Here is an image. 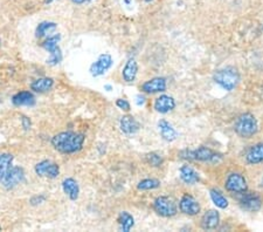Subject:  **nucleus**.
<instances>
[{
  "label": "nucleus",
  "instance_id": "obj_40",
  "mask_svg": "<svg viewBox=\"0 0 263 232\" xmlns=\"http://www.w3.org/2000/svg\"><path fill=\"white\" fill-rule=\"evenodd\" d=\"M0 231H1V225H0Z\"/></svg>",
  "mask_w": 263,
  "mask_h": 232
},
{
  "label": "nucleus",
  "instance_id": "obj_1",
  "mask_svg": "<svg viewBox=\"0 0 263 232\" xmlns=\"http://www.w3.org/2000/svg\"><path fill=\"white\" fill-rule=\"evenodd\" d=\"M86 135L76 132H62L52 137L51 143L55 150L63 155L79 153L83 148Z\"/></svg>",
  "mask_w": 263,
  "mask_h": 232
},
{
  "label": "nucleus",
  "instance_id": "obj_30",
  "mask_svg": "<svg viewBox=\"0 0 263 232\" xmlns=\"http://www.w3.org/2000/svg\"><path fill=\"white\" fill-rule=\"evenodd\" d=\"M116 107L119 108V109L123 111H130V109H131V104H130V102L125 100V99H117Z\"/></svg>",
  "mask_w": 263,
  "mask_h": 232
},
{
  "label": "nucleus",
  "instance_id": "obj_21",
  "mask_svg": "<svg viewBox=\"0 0 263 232\" xmlns=\"http://www.w3.org/2000/svg\"><path fill=\"white\" fill-rule=\"evenodd\" d=\"M12 103L15 107H24V106H34L35 104V97L32 92L29 91H21L18 92L12 97Z\"/></svg>",
  "mask_w": 263,
  "mask_h": 232
},
{
  "label": "nucleus",
  "instance_id": "obj_11",
  "mask_svg": "<svg viewBox=\"0 0 263 232\" xmlns=\"http://www.w3.org/2000/svg\"><path fill=\"white\" fill-rule=\"evenodd\" d=\"M34 171L40 177L54 179L60 175V166L53 161L43 160L41 162L36 163V166H34Z\"/></svg>",
  "mask_w": 263,
  "mask_h": 232
},
{
  "label": "nucleus",
  "instance_id": "obj_25",
  "mask_svg": "<svg viewBox=\"0 0 263 232\" xmlns=\"http://www.w3.org/2000/svg\"><path fill=\"white\" fill-rule=\"evenodd\" d=\"M117 222H118L119 229L124 232H129L132 228L135 227V218L131 213L128 211H122L119 212L118 218H117Z\"/></svg>",
  "mask_w": 263,
  "mask_h": 232
},
{
  "label": "nucleus",
  "instance_id": "obj_15",
  "mask_svg": "<svg viewBox=\"0 0 263 232\" xmlns=\"http://www.w3.org/2000/svg\"><path fill=\"white\" fill-rule=\"evenodd\" d=\"M175 106L177 103H175V98L166 94L158 97L153 102V109L159 114H168L175 109Z\"/></svg>",
  "mask_w": 263,
  "mask_h": 232
},
{
  "label": "nucleus",
  "instance_id": "obj_35",
  "mask_svg": "<svg viewBox=\"0 0 263 232\" xmlns=\"http://www.w3.org/2000/svg\"><path fill=\"white\" fill-rule=\"evenodd\" d=\"M104 91L111 92V91H113V86H111V85H104Z\"/></svg>",
  "mask_w": 263,
  "mask_h": 232
},
{
  "label": "nucleus",
  "instance_id": "obj_27",
  "mask_svg": "<svg viewBox=\"0 0 263 232\" xmlns=\"http://www.w3.org/2000/svg\"><path fill=\"white\" fill-rule=\"evenodd\" d=\"M58 29V24L53 23V21H42L40 23L35 29V36L36 38H43L47 34H49L53 31H55Z\"/></svg>",
  "mask_w": 263,
  "mask_h": 232
},
{
  "label": "nucleus",
  "instance_id": "obj_9",
  "mask_svg": "<svg viewBox=\"0 0 263 232\" xmlns=\"http://www.w3.org/2000/svg\"><path fill=\"white\" fill-rule=\"evenodd\" d=\"M179 210L182 215L188 216V217H194L201 212V205L193 195L185 193L179 199Z\"/></svg>",
  "mask_w": 263,
  "mask_h": 232
},
{
  "label": "nucleus",
  "instance_id": "obj_39",
  "mask_svg": "<svg viewBox=\"0 0 263 232\" xmlns=\"http://www.w3.org/2000/svg\"><path fill=\"white\" fill-rule=\"evenodd\" d=\"M0 46H1V39H0Z\"/></svg>",
  "mask_w": 263,
  "mask_h": 232
},
{
  "label": "nucleus",
  "instance_id": "obj_29",
  "mask_svg": "<svg viewBox=\"0 0 263 232\" xmlns=\"http://www.w3.org/2000/svg\"><path fill=\"white\" fill-rule=\"evenodd\" d=\"M145 162L152 168H159V166H163L164 159L162 155L157 153H148L145 155Z\"/></svg>",
  "mask_w": 263,
  "mask_h": 232
},
{
  "label": "nucleus",
  "instance_id": "obj_36",
  "mask_svg": "<svg viewBox=\"0 0 263 232\" xmlns=\"http://www.w3.org/2000/svg\"><path fill=\"white\" fill-rule=\"evenodd\" d=\"M53 1H55V0H45L43 2H45V4H52Z\"/></svg>",
  "mask_w": 263,
  "mask_h": 232
},
{
  "label": "nucleus",
  "instance_id": "obj_16",
  "mask_svg": "<svg viewBox=\"0 0 263 232\" xmlns=\"http://www.w3.org/2000/svg\"><path fill=\"white\" fill-rule=\"evenodd\" d=\"M246 163L248 166H259L263 163V143L259 142L250 145L249 149L247 150L246 156H244Z\"/></svg>",
  "mask_w": 263,
  "mask_h": 232
},
{
  "label": "nucleus",
  "instance_id": "obj_33",
  "mask_svg": "<svg viewBox=\"0 0 263 232\" xmlns=\"http://www.w3.org/2000/svg\"><path fill=\"white\" fill-rule=\"evenodd\" d=\"M145 102H146V99H145V97H143L142 94H139L136 97V104H137L138 107H142L144 106Z\"/></svg>",
  "mask_w": 263,
  "mask_h": 232
},
{
  "label": "nucleus",
  "instance_id": "obj_38",
  "mask_svg": "<svg viewBox=\"0 0 263 232\" xmlns=\"http://www.w3.org/2000/svg\"><path fill=\"white\" fill-rule=\"evenodd\" d=\"M144 1H145V2H152L153 0H144Z\"/></svg>",
  "mask_w": 263,
  "mask_h": 232
},
{
  "label": "nucleus",
  "instance_id": "obj_19",
  "mask_svg": "<svg viewBox=\"0 0 263 232\" xmlns=\"http://www.w3.org/2000/svg\"><path fill=\"white\" fill-rule=\"evenodd\" d=\"M138 74V64L135 58H130L126 61L122 69V79L126 83H132L136 81Z\"/></svg>",
  "mask_w": 263,
  "mask_h": 232
},
{
  "label": "nucleus",
  "instance_id": "obj_34",
  "mask_svg": "<svg viewBox=\"0 0 263 232\" xmlns=\"http://www.w3.org/2000/svg\"><path fill=\"white\" fill-rule=\"evenodd\" d=\"M92 0H72L73 4H76V5H82V4H86V2H90Z\"/></svg>",
  "mask_w": 263,
  "mask_h": 232
},
{
  "label": "nucleus",
  "instance_id": "obj_2",
  "mask_svg": "<svg viewBox=\"0 0 263 232\" xmlns=\"http://www.w3.org/2000/svg\"><path fill=\"white\" fill-rule=\"evenodd\" d=\"M180 159L190 161V162H203V163H210V165H219L224 161V154L219 153L210 149L208 147L197 148L194 150L185 149L180 151Z\"/></svg>",
  "mask_w": 263,
  "mask_h": 232
},
{
  "label": "nucleus",
  "instance_id": "obj_24",
  "mask_svg": "<svg viewBox=\"0 0 263 232\" xmlns=\"http://www.w3.org/2000/svg\"><path fill=\"white\" fill-rule=\"evenodd\" d=\"M209 197L212 199V202L218 209L225 210L228 208L230 205V200L227 197L225 196L224 193L221 190H219L218 188H212L209 189Z\"/></svg>",
  "mask_w": 263,
  "mask_h": 232
},
{
  "label": "nucleus",
  "instance_id": "obj_32",
  "mask_svg": "<svg viewBox=\"0 0 263 232\" xmlns=\"http://www.w3.org/2000/svg\"><path fill=\"white\" fill-rule=\"evenodd\" d=\"M20 121H21V126H23L24 131L29 132L30 128H32V121H30V119L29 116H25V115H21L20 116Z\"/></svg>",
  "mask_w": 263,
  "mask_h": 232
},
{
  "label": "nucleus",
  "instance_id": "obj_23",
  "mask_svg": "<svg viewBox=\"0 0 263 232\" xmlns=\"http://www.w3.org/2000/svg\"><path fill=\"white\" fill-rule=\"evenodd\" d=\"M54 85L55 81L52 77H39V79L34 80V81L30 83V89H32L34 93L43 94V93L52 91Z\"/></svg>",
  "mask_w": 263,
  "mask_h": 232
},
{
  "label": "nucleus",
  "instance_id": "obj_3",
  "mask_svg": "<svg viewBox=\"0 0 263 232\" xmlns=\"http://www.w3.org/2000/svg\"><path fill=\"white\" fill-rule=\"evenodd\" d=\"M234 132L242 140H250L259 132V122L252 113H242L235 119Z\"/></svg>",
  "mask_w": 263,
  "mask_h": 232
},
{
  "label": "nucleus",
  "instance_id": "obj_26",
  "mask_svg": "<svg viewBox=\"0 0 263 232\" xmlns=\"http://www.w3.org/2000/svg\"><path fill=\"white\" fill-rule=\"evenodd\" d=\"M14 156L12 154L4 153L0 154V183H1L2 178L7 174L8 170L12 168V163H13Z\"/></svg>",
  "mask_w": 263,
  "mask_h": 232
},
{
  "label": "nucleus",
  "instance_id": "obj_18",
  "mask_svg": "<svg viewBox=\"0 0 263 232\" xmlns=\"http://www.w3.org/2000/svg\"><path fill=\"white\" fill-rule=\"evenodd\" d=\"M179 177L185 184L194 185L200 182V175L196 169L192 168L191 166L184 165L179 169Z\"/></svg>",
  "mask_w": 263,
  "mask_h": 232
},
{
  "label": "nucleus",
  "instance_id": "obj_8",
  "mask_svg": "<svg viewBox=\"0 0 263 232\" xmlns=\"http://www.w3.org/2000/svg\"><path fill=\"white\" fill-rule=\"evenodd\" d=\"M237 202H239L241 209L248 212H258L263 205L262 196L258 191L247 190L246 193L237 196Z\"/></svg>",
  "mask_w": 263,
  "mask_h": 232
},
{
  "label": "nucleus",
  "instance_id": "obj_31",
  "mask_svg": "<svg viewBox=\"0 0 263 232\" xmlns=\"http://www.w3.org/2000/svg\"><path fill=\"white\" fill-rule=\"evenodd\" d=\"M46 199H47V197H46L45 195H35V196H33L32 199H29V203H30V205H33V206L40 205V204H42L43 202H45Z\"/></svg>",
  "mask_w": 263,
  "mask_h": 232
},
{
  "label": "nucleus",
  "instance_id": "obj_7",
  "mask_svg": "<svg viewBox=\"0 0 263 232\" xmlns=\"http://www.w3.org/2000/svg\"><path fill=\"white\" fill-rule=\"evenodd\" d=\"M60 41H61L60 34H54V35L48 36V38L41 44L42 48L46 49V51L51 54L47 59V64L49 66H58V65L61 64V61H62L63 59L62 51H61V48L58 47V42Z\"/></svg>",
  "mask_w": 263,
  "mask_h": 232
},
{
  "label": "nucleus",
  "instance_id": "obj_22",
  "mask_svg": "<svg viewBox=\"0 0 263 232\" xmlns=\"http://www.w3.org/2000/svg\"><path fill=\"white\" fill-rule=\"evenodd\" d=\"M62 190L70 200H76L80 196V187L75 178L67 177L62 181Z\"/></svg>",
  "mask_w": 263,
  "mask_h": 232
},
{
  "label": "nucleus",
  "instance_id": "obj_10",
  "mask_svg": "<svg viewBox=\"0 0 263 232\" xmlns=\"http://www.w3.org/2000/svg\"><path fill=\"white\" fill-rule=\"evenodd\" d=\"M114 59L109 53L101 54L89 67V73L92 77H98L104 75L108 70L113 67Z\"/></svg>",
  "mask_w": 263,
  "mask_h": 232
},
{
  "label": "nucleus",
  "instance_id": "obj_13",
  "mask_svg": "<svg viewBox=\"0 0 263 232\" xmlns=\"http://www.w3.org/2000/svg\"><path fill=\"white\" fill-rule=\"evenodd\" d=\"M220 212L216 209H209L204 212L200 219V228L205 231H213L220 227Z\"/></svg>",
  "mask_w": 263,
  "mask_h": 232
},
{
  "label": "nucleus",
  "instance_id": "obj_12",
  "mask_svg": "<svg viewBox=\"0 0 263 232\" xmlns=\"http://www.w3.org/2000/svg\"><path fill=\"white\" fill-rule=\"evenodd\" d=\"M25 181V170L21 166H12L8 170L7 174L5 175V177L2 178L1 184L2 187L7 190H12L15 187L23 183Z\"/></svg>",
  "mask_w": 263,
  "mask_h": 232
},
{
  "label": "nucleus",
  "instance_id": "obj_20",
  "mask_svg": "<svg viewBox=\"0 0 263 232\" xmlns=\"http://www.w3.org/2000/svg\"><path fill=\"white\" fill-rule=\"evenodd\" d=\"M158 131H159V134L164 141L173 142L177 140L178 132L166 120H159L158 121Z\"/></svg>",
  "mask_w": 263,
  "mask_h": 232
},
{
  "label": "nucleus",
  "instance_id": "obj_4",
  "mask_svg": "<svg viewBox=\"0 0 263 232\" xmlns=\"http://www.w3.org/2000/svg\"><path fill=\"white\" fill-rule=\"evenodd\" d=\"M241 80L239 70L235 67L227 66L215 70L213 75V81L220 86L226 92H233L239 86Z\"/></svg>",
  "mask_w": 263,
  "mask_h": 232
},
{
  "label": "nucleus",
  "instance_id": "obj_37",
  "mask_svg": "<svg viewBox=\"0 0 263 232\" xmlns=\"http://www.w3.org/2000/svg\"><path fill=\"white\" fill-rule=\"evenodd\" d=\"M124 2H125L126 5H130L132 2V0H124Z\"/></svg>",
  "mask_w": 263,
  "mask_h": 232
},
{
  "label": "nucleus",
  "instance_id": "obj_17",
  "mask_svg": "<svg viewBox=\"0 0 263 232\" xmlns=\"http://www.w3.org/2000/svg\"><path fill=\"white\" fill-rule=\"evenodd\" d=\"M119 129L125 135H135L141 131V123L131 115H124L119 120Z\"/></svg>",
  "mask_w": 263,
  "mask_h": 232
},
{
  "label": "nucleus",
  "instance_id": "obj_28",
  "mask_svg": "<svg viewBox=\"0 0 263 232\" xmlns=\"http://www.w3.org/2000/svg\"><path fill=\"white\" fill-rule=\"evenodd\" d=\"M160 181L157 178H144L138 182L137 189L139 191H151L160 188Z\"/></svg>",
  "mask_w": 263,
  "mask_h": 232
},
{
  "label": "nucleus",
  "instance_id": "obj_14",
  "mask_svg": "<svg viewBox=\"0 0 263 232\" xmlns=\"http://www.w3.org/2000/svg\"><path fill=\"white\" fill-rule=\"evenodd\" d=\"M166 89H168V80L163 76L152 77L141 86L142 93L145 94H158V93H164Z\"/></svg>",
  "mask_w": 263,
  "mask_h": 232
},
{
  "label": "nucleus",
  "instance_id": "obj_6",
  "mask_svg": "<svg viewBox=\"0 0 263 232\" xmlns=\"http://www.w3.org/2000/svg\"><path fill=\"white\" fill-rule=\"evenodd\" d=\"M225 189L226 191L235 196L246 193L248 190V182L246 176L239 171L230 172L225 179Z\"/></svg>",
  "mask_w": 263,
  "mask_h": 232
},
{
  "label": "nucleus",
  "instance_id": "obj_5",
  "mask_svg": "<svg viewBox=\"0 0 263 232\" xmlns=\"http://www.w3.org/2000/svg\"><path fill=\"white\" fill-rule=\"evenodd\" d=\"M153 211L164 218H172L178 213V204L170 196H158L152 203Z\"/></svg>",
  "mask_w": 263,
  "mask_h": 232
}]
</instances>
